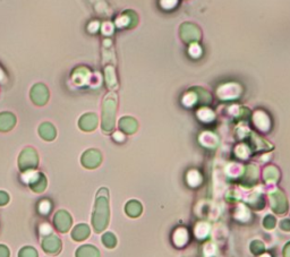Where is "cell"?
<instances>
[{
  "label": "cell",
  "instance_id": "6da1fadb",
  "mask_svg": "<svg viewBox=\"0 0 290 257\" xmlns=\"http://www.w3.org/2000/svg\"><path fill=\"white\" fill-rule=\"evenodd\" d=\"M48 207H49V204H48L47 202H43L42 204H41V206H40V211H42V212H47V210H48Z\"/></svg>",
  "mask_w": 290,
  "mask_h": 257
}]
</instances>
